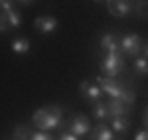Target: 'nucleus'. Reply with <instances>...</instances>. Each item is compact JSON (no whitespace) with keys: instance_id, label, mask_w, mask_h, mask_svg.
Masks as SVG:
<instances>
[{"instance_id":"nucleus-1","label":"nucleus","mask_w":148,"mask_h":140,"mask_svg":"<svg viewBox=\"0 0 148 140\" xmlns=\"http://www.w3.org/2000/svg\"><path fill=\"white\" fill-rule=\"evenodd\" d=\"M61 109L59 107H42L34 113V124L40 130H53L61 122Z\"/></svg>"},{"instance_id":"nucleus-2","label":"nucleus","mask_w":148,"mask_h":140,"mask_svg":"<svg viewBox=\"0 0 148 140\" xmlns=\"http://www.w3.org/2000/svg\"><path fill=\"white\" fill-rule=\"evenodd\" d=\"M125 67V59H123V53H107L101 61V69L105 73V77H116Z\"/></svg>"},{"instance_id":"nucleus-3","label":"nucleus","mask_w":148,"mask_h":140,"mask_svg":"<svg viewBox=\"0 0 148 140\" xmlns=\"http://www.w3.org/2000/svg\"><path fill=\"white\" fill-rule=\"evenodd\" d=\"M142 49H144V46H142V38L138 34H126L121 38V51L125 53V55H128V57H136V55H140L142 53Z\"/></svg>"},{"instance_id":"nucleus-4","label":"nucleus","mask_w":148,"mask_h":140,"mask_svg":"<svg viewBox=\"0 0 148 140\" xmlns=\"http://www.w3.org/2000/svg\"><path fill=\"white\" fill-rule=\"evenodd\" d=\"M97 85L103 89V93H107L111 99H121V95L125 91V85H121V83L116 81L114 77H97Z\"/></svg>"},{"instance_id":"nucleus-5","label":"nucleus","mask_w":148,"mask_h":140,"mask_svg":"<svg viewBox=\"0 0 148 140\" xmlns=\"http://www.w3.org/2000/svg\"><path fill=\"white\" fill-rule=\"evenodd\" d=\"M107 10L114 18H125L132 12V4L128 0H107Z\"/></svg>"},{"instance_id":"nucleus-6","label":"nucleus","mask_w":148,"mask_h":140,"mask_svg":"<svg viewBox=\"0 0 148 140\" xmlns=\"http://www.w3.org/2000/svg\"><path fill=\"white\" fill-rule=\"evenodd\" d=\"M79 91L83 93V97L89 101V103H99L101 101V95L103 89L97 85V83H89V81H81L79 85Z\"/></svg>"},{"instance_id":"nucleus-7","label":"nucleus","mask_w":148,"mask_h":140,"mask_svg":"<svg viewBox=\"0 0 148 140\" xmlns=\"http://www.w3.org/2000/svg\"><path fill=\"white\" fill-rule=\"evenodd\" d=\"M91 130V124H89V118L79 115V117H75L71 120V126H69V132L71 134H75V136H83V134H87Z\"/></svg>"},{"instance_id":"nucleus-8","label":"nucleus","mask_w":148,"mask_h":140,"mask_svg":"<svg viewBox=\"0 0 148 140\" xmlns=\"http://www.w3.org/2000/svg\"><path fill=\"white\" fill-rule=\"evenodd\" d=\"M101 47L107 53H119L121 51V40L114 34H103L101 38ZM123 53V51H121Z\"/></svg>"},{"instance_id":"nucleus-9","label":"nucleus","mask_w":148,"mask_h":140,"mask_svg":"<svg viewBox=\"0 0 148 140\" xmlns=\"http://www.w3.org/2000/svg\"><path fill=\"white\" fill-rule=\"evenodd\" d=\"M36 30L38 32H42V34H49V32H53L57 28V20L56 18H51V16H40V18H36Z\"/></svg>"},{"instance_id":"nucleus-10","label":"nucleus","mask_w":148,"mask_h":140,"mask_svg":"<svg viewBox=\"0 0 148 140\" xmlns=\"http://www.w3.org/2000/svg\"><path fill=\"white\" fill-rule=\"evenodd\" d=\"M107 107H109V115H111V118L125 117L126 113L130 111V109H128V107H126L121 99H111V101L107 103Z\"/></svg>"},{"instance_id":"nucleus-11","label":"nucleus","mask_w":148,"mask_h":140,"mask_svg":"<svg viewBox=\"0 0 148 140\" xmlns=\"http://www.w3.org/2000/svg\"><path fill=\"white\" fill-rule=\"evenodd\" d=\"M113 132H114V130L109 128L107 124H97V126L93 128L91 138H93V140H119V138L113 134Z\"/></svg>"},{"instance_id":"nucleus-12","label":"nucleus","mask_w":148,"mask_h":140,"mask_svg":"<svg viewBox=\"0 0 148 140\" xmlns=\"http://www.w3.org/2000/svg\"><path fill=\"white\" fill-rule=\"evenodd\" d=\"M12 51L18 53V55L28 53V51H30V42H28L26 38H16V40L12 42Z\"/></svg>"},{"instance_id":"nucleus-13","label":"nucleus","mask_w":148,"mask_h":140,"mask_svg":"<svg viewBox=\"0 0 148 140\" xmlns=\"http://www.w3.org/2000/svg\"><path fill=\"white\" fill-rule=\"evenodd\" d=\"M93 117L99 118V120H107V118H111V115H109V107H107V103H95L93 105Z\"/></svg>"},{"instance_id":"nucleus-14","label":"nucleus","mask_w":148,"mask_h":140,"mask_svg":"<svg viewBox=\"0 0 148 140\" xmlns=\"http://www.w3.org/2000/svg\"><path fill=\"white\" fill-rule=\"evenodd\" d=\"M111 120H113L114 134H125L126 130H128V126H130L128 118H125V117H116V118H111Z\"/></svg>"},{"instance_id":"nucleus-15","label":"nucleus","mask_w":148,"mask_h":140,"mask_svg":"<svg viewBox=\"0 0 148 140\" xmlns=\"http://www.w3.org/2000/svg\"><path fill=\"white\" fill-rule=\"evenodd\" d=\"M2 14H4V16H6V20H8V24H10L12 28H18V26H20V24H22V18H20V14H18V12H2Z\"/></svg>"},{"instance_id":"nucleus-16","label":"nucleus","mask_w":148,"mask_h":140,"mask_svg":"<svg viewBox=\"0 0 148 140\" xmlns=\"http://www.w3.org/2000/svg\"><path fill=\"white\" fill-rule=\"evenodd\" d=\"M134 69H136V73H140V75H148V59L146 57H136Z\"/></svg>"},{"instance_id":"nucleus-17","label":"nucleus","mask_w":148,"mask_h":140,"mask_svg":"<svg viewBox=\"0 0 148 140\" xmlns=\"http://www.w3.org/2000/svg\"><path fill=\"white\" fill-rule=\"evenodd\" d=\"M30 134H32V132H30L28 126H18V128H14V138L16 140H30L32 138Z\"/></svg>"},{"instance_id":"nucleus-18","label":"nucleus","mask_w":148,"mask_h":140,"mask_svg":"<svg viewBox=\"0 0 148 140\" xmlns=\"http://www.w3.org/2000/svg\"><path fill=\"white\" fill-rule=\"evenodd\" d=\"M121 101H123V103L130 109V107H132V103H134V91H130L128 87H125V91H123V95H121Z\"/></svg>"},{"instance_id":"nucleus-19","label":"nucleus","mask_w":148,"mask_h":140,"mask_svg":"<svg viewBox=\"0 0 148 140\" xmlns=\"http://www.w3.org/2000/svg\"><path fill=\"white\" fill-rule=\"evenodd\" d=\"M30 140H53L49 134H46V130H40V132H34Z\"/></svg>"},{"instance_id":"nucleus-20","label":"nucleus","mask_w":148,"mask_h":140,"mask_svg":"<svg viewBox=\"0 0 148 140\" xmlns=\"http://www.w3.org/2000/svg\"><path fill=\"white\" fill-rule=\"evenodd\" d=\"M0 6H2V12H12L14 10L12 0H0Z\"/></svg>"},{"instance_id":"nucleus-21","label":"nucleus","mask_w":148,"mask_h":140,"mask_svg":"<svg viewBox=\"0 0 148 140\" xmlns=\"http://www.w3.org/2000/svg\"><path fill=\"white\" fill-rule=\"evenodd\" d=\"M8 28H12V26L8 24V20H6V16L2 14V20H0V30H2V34H4V32H8Z\"/></svg>"},{"instance_id":"nucleus-22","label":"nucleus","mask_w":148,"mask_h":140,"mask_svg":"<svg viewBox=\"0 0 148 140\" xmlns=\"http://www.w3.org/2000/svg\"><path fill=\"white\" fill-rule=\"evenodd\" d=\"M59 140H79V136H75V134H71V132H63Z\"/></svg>"},{"instance_id":"nucleus-23","label":"nucleus","mask_w":148,"mask_h":140,"mask_svg":"<svg viewBox=\"0 0 148 140\" xmlns=\"http://www.w3.org/2000/svg\"><path fill=\"white\" fill-rule=\"evenodd\" d=\"M134 140H148V130H140V132H136Z\"/></svg>"},{"instance_id":"nucleus-24","label":"nucleus","mask_w":148,"mask_h":140,"mask_svg":"<svg viewBox=\"0 0 148 140\" xmlns=\"http://www.w3.org/2000/svg\"><path fill=\"white\" fill-rule=\"evenodd\" d=\"M142 120H144V126H146V128H148V109H146V111H144V118H142Z\"/></svg>"},{"instance_id":"nucleus-25","label":"nucleus","mask_w":148,"mask_h":140,"mask_svg":"<svg viewBox=\"0 0 148 140\" xmlns=\"http://www.w3.org/2000/svg\"><path fill=\"white\" fill-rule=\"evenodd\" d=\"M142 51H144V57L148 59V44H146V46H144V49H142Z\"/></svg>"},{"instance_id":"nucleus-26","label":"nucleus","mask_w":148,"mask_h":140,"mask_svg":"<svg viewBox=\"0 0 148 140\" xmlns=\"http://www.w3.org/2000/svg\"><path fill=\"white\" fill-rule=\"evenodd\" d=\"M20 2H22V4H30L32 0H20Z\"/></svg>"},{"instance_id":"nucleus-27","label":"nucleus","mask_w":148,"mask_h":140,"mask_svg":"<svg viewBox=\"0 0 148 140\" xmlns=\"http://www.w3.org/2000/svg\"><path fill=\"white\" fill-rule=\"evenodd\" d=\"M95 2H101V0H95Z\"/></svg>"}]
</instances>
